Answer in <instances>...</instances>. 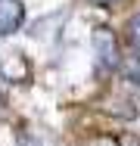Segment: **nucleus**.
<instances>
[{
    "label": "nucleus",
    "mask_w": 140,
    "mask_h": 146,
    "mask_svg": "<svg viewBox=\"0 0 140 146\" xmlns=\"http://www.w3.org/2000/svg\"><path fill=\"white\" fill-rule=\"evenodd\" d=\"M90 47H93V68L97 75H112L121 68V44H118V34L109 25H100L90 34Z\"/></svg>",
    "instance_id": "obj_1"
},
{
    "label": "nucleus",
    "mask_w": 140,
    "mask_h": 146,
    "mask_svg": "<svg viewBox=\"0 0 140 146\" xmlns=\"http://www.w3.org/2000/svg\"><path fill=\"white\" fill-rule=\"evenodd\" d=\"M22 22H25V6L19 0H0V37L16 34Z\"/></svg>",
    "instance_id": "obj_2"
},
{
    "label": "nucleus",
    "mask_w": 140,
    "mask_h": 146,
    "mask_svg": "<svg viewBox=\"0 0 140 146\" xmlns=\"http://www.w3.org/2000/svg\"><path fill=\"white\" fill-rule=\"evenodd\" d=\"M0 72H3L6 81H16V84L28 81V75H31V68H28V62H25L22 53H6V56L0 59Z\"/></svg>",
    "instance_id": "obj_3"
},
{
    "label": "nucleus",
    "mask_w": 140,
    "mask_h": 146,
    "mask_svg": "<svg viewBox=\"0 0 140 146\" xmlns=\"http://www.w3.org/2000/svg\"><path fill=\"white\" fill-rule=\"evenodd\" d=\"M121 78H125V84L131 90H137L140 93V56L134 53V56L121 59Z\"/></svg>",
    "instance_id": "obj_4"
},
{
    "label": "nucleus",
    "mask_w": 140,
    "mask_h": 146,
    "mask_svg": "<svg viewBox=\"0 0 140 146\" xmlns=\"http://www.w3.org/2000/svg\"><path fill=\"white\" fill-rule=\"evenodd\" d=\"M128 40H131V47L137 50V56H140V13L128 19Z\"/></svg>",
    "instance_id": "obj_5"
},
{
    "label": "nucleus",
    "mask_w": 140,
    "mask_h": 146,
    "mask_svg": "<svg viewBox=\"0 0 140 146\" xmlns=\"http://www.w3.org/2000/svg\"><path fill=\"white\" fill-rule=\"evenodd\" d=\"M16 146H41V140L31 134V131H25V127H19V134H16Z\"/></svg>",
    "instance_id": "obj_6"
},
{
    "label": "nucleus",
    "mask_w": 140,
    "mask_h": 146,
    "mask_svg": "<svg viewBox=\"0 0 140 146\" xmlns=\"http://www.w3.org/2000/svg\"><path fill=\"white\" fill-rule=\"evenodd\" d=\"M81 146H118V140H115V137H103V134H97V137H90V140L81 143Z\"/></svg>",
    "instance_id": "obj_7"
},
{
    "label": "nucleus",
    "mask_w": 140,
    "mask_h": 146,
    "mask_svg": "<svg viewBox=\"0 0 140 146\" xmlns=\"http://www.w3.org/2000/svg\"><path fill=\"white\" fill-rule=\"evenodd\" d=\"M90 3H93V6H109L112 0H90Z\"/></svg>",
    "instance_id": "obj_8"
},
{
    "label": "nucleus",
    "mask_w": 140,
    "mask_h": 146,
    "mask_svg": "<svg viewBox=\"0 0 140 146\" xmlns=\"http://www.w3.org/2000/svg\"><path fill=\"white\" fill-rule=\"evenodd\" d=\"M0 115H3V96H0Z\"/></svg>",
    "instance_id": "obj_9"
}]
</instances>
